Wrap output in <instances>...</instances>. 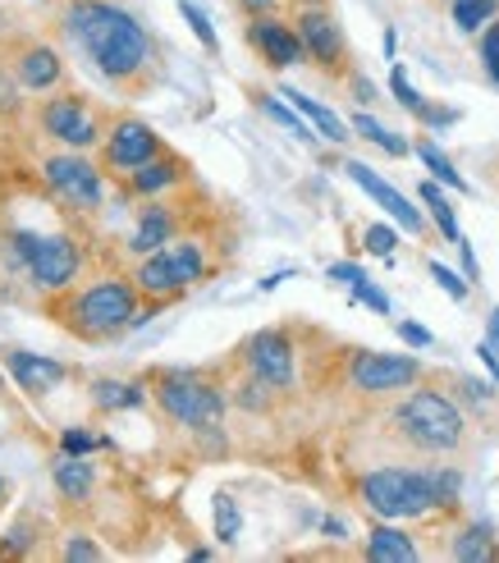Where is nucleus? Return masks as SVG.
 <instances>
[{"mask_svg": "<svg viewBox=\"0 0 499 563\" xmlns=\"http://www.w3.org/2000/svg\"><path fill=\"white\" fill-rule=\"evenodd\" d=\"M51 27L82 65H92L110 88L129 97L147 92L160 74L156 37L120 0H55Z\"/></svg>", "mask_w": 499, "mask_h": 563, "instance_id": "f257e3e1", "label": "nucleus"}, {"mask_svg": "<svg viewBox=\"0 0 499 563\" xmlns=\"http://www.w3.org/2000/svg\"><path fill=\"white\" fill-rule=\"evenodd\" d=\"M46 317L74 334L78 344H110L124 330H133V317L143 312V289L133 285V275H92L88 285H69L60 294L42 298Z\"/></svg>", "mask_w": 499, "mask_h": 563, "instance_id": "f03ea898", "label": "nucleus"}, {"mask_svg": "<svg viewBox=\"0 0 499 563\" xmlns=\"http://www.w3.org/2000/svg\"><path fill=\"white\" fill-rule=\"evenodd\" d=\"M390 427L418 454H458L467 440L463 408L440 389H408L390 412Z\"/></svg>", "mask_w": 499, "mask_h": 563, "instance_id": "7ed1b4c3", "label": "nucleus"}, {"mask_svg": "<svg viewBox=\"0 0 499 563\" xmlns=\"http://www.w3.org/2000/svg\"><path fill=\"white\" fill-rule=\"evenodd\" d=\"M147 394L175 427L220 435V421H225L230 404H225V394H220V385H211L207 376L188 372V367H165V372L147 376Z\"/></svg>", "mask_w": 499, "mask_h": 563, "instance_id": "20e7f679", "label": "nucleus"}, {"mask_svg": "<svg viewBox=\"0 0 499 563\" xmlns=\"http://www.w3.org/2000/svg\"><path fill=\"white\" fill-rule=\"evenodd\" d=\"M357 499L385 522H412L440 509L435 467H376L357 482Z\"/></svg>", "mask_w": 499, "mask_h": 563, "instance_id": "39448f33", "label": "nucleus"}, {"mask_svg": "<svg viewBox=\"0 0 499 563\" xmlns=\"http://www.w3.org/2000/svg\"><path fill=\"white\" fill-rule=\"evenodd\" d=\"M106 120L101 110L92 106L88 92L78 88H55V92H42L37 106H33V133H42L51 147H74V152H97L101 137H106Z\"/></svg>", "mask_w": 499, "mask_h": 563, "instance_id": "423d86ee", "label": "nucleus"}, {"mask_svg": "<svg viewBox=\"0 0 499 563\" xmlns=\"http://www.w3.org/2000/svg\"><path fill=\"white\" fill-rule=\"evenodd\" d=\"M207 275H211L207 243L188 239V234H179L175 243H165V247H156V252H147V257L133 262V285L143 289V298H160V302L188 294L192 285H202Z\"/></svg>", "mask_w": 499, "mask_h": 563, "instance_id": "0eeeda50", "label": "nucleus"}, {"mask_svg": "<svg viewBox=\"0 0 499 563\" xmlns=\"http://www.w3.org/2000/svg\"><path fill=\"white\" fill-rule=\"evenodd\" d=\"M37 179L82 220L106 207V170H101V161H92V152L51 147L37 156Z\"/></svg>", "mask_w": 499, "mask_h": 563, "instance_id": "6e6552de", "label": "nucleus"}, {"mask_svg": "<svg viewBox=\"0 0 499 563\" xmlns=\"http://www.w3.org/2000/svg\"><path fill=\"white\" fill-rule=\"evenodd\" d=\"M160 152H165V143H160V133L147 120H137V115H110L106 120V137H101V147H97V161H101L106 179H120V175L137 170V165H147Z\"/></svg>", "mask_w": 499, "mask_h": 563, "instance_id": "1a4fd4ad", "label": "nucleus"}, {"mask_svg": "<svg viewBox=\"0 0 499 563\" xmlns=\"http://www.w3.org/2000/svg\"><path fill=\"white\" fill-rule=\"evenodd\" d=\"M0 46H5V60L14 65L19 82L33 97L55 92V88H65L69 82V65H65V55H60L55 42H46L37 33H19V37H5Z\"/></svg>", "mask_w": 499, "mask_h": 563, "instance_id": "9d476101", "label": "nucleus"}, {"mask_svg": "<svg viewBox=\"0 0 499 563\" xmlns=\"http://www.w3.org/2000/svg\"><path fill=\"white\" fill-rule=\"evenodd\" d=\"M422 380V362L408 353H376L357 349L348 362V385L357 394H403Z\"/></svg>", "mask_w": 499, "mask_h": 563, "instance_id": "9b49d317", "label": "nucleus"}, {"mask_svg": "<svg viewBox=\"0 0 499 563\" xmlns=\"http://www.w3.org/2000/svg\"><path fill=\"white\" fill-rule=\"evenodd\" d=\"M298 37L308 46V60L325 74H344L348 69V42H344V27L335 23L325 5H298Z\"/></svg>", "mask_w": 499, "mask_h": 563, "instance_id": "f8f14e48", "label": "nucleus"}, {"mask_svg": "<svg viewBox=\"0 0 499 563\" xmlns=\"http://www.w3.org/2000/svg\"><path fill=\"white\" fill-rule=\"evenodd\" d=\"M179 230H184V211H179L175 197H147L133 216V230L124 234V252L137 262V257H147V252L175 243Z\"/></svg>", "mask_w": 499, "mask_h": 563, "instance_id": "ddd939ff", "label": "nucleus"}, {"mask_svg": "<svg viewBox=\"0 0 499 563\" xmlns=\"http://www.w3.org/2000/svg\"><path fill=\"white\" fill-rule=\"evenodd\" d=\"M184 184H188V161H184V156H175L170 147H165L160 156H152L147 165H137V170H129V175H120V179H115V188H120L124 202L170 197V192H175V188H184Z\"/></svg>", "mask_w": 499, "mask_h": 563, "instance_id": "4468645a", "label": "nucleus"}, {"mask_svg": "<svg viewBox=\"0 0 499 563\" xmlns=\"http://www.w3.org/2000/svg\"><path fill=\"white\" fill-rule=\"evenodd\" d=\"M239 357H243V367L253 376H262L266 385L293 389V344H289L285 330H257L253 340L239 349Z\"/></svg>", "mask_w": 499, "mask_h": 563, "instance_id": "2eb2a0df", "label": "nucleus"}, {"mask_svg": "<svg viewBox=\"0 0 499 563\" xmlns=\"http://www.w3.org/2000/svg\"><path fill=\"white\" fill-rule=\"evenodd\" d=\"M0 362H5V372L14 376V385L27 394V399H37V404L74 376L69 362H60V357H42V353H27V349H0Z\"/></svg>", "mask_w": 499, "mask_h": 563, "instance_id": "dca6fc26", "label": "nucleus"}, {"mask_svg": "<svg viewBox=\"0 0 499 563\" xmlns=\"http://www.w3.org/2000/svg\"><path fill=\"white\" fill-rule=\"evenodd\" d=\"M247 46H253L270 69H293V65L308 60V46H302L298 27L285 23V19H275V14L247 23Z\"/></svg>", "mask_w": 499, "mask_h": 563, "instance_id": "f3484780", "label": "nucleus"}, {"mask_svg": "<svg viewBox=\"0 0 499 563\" xmlns=\"http://www.w3.org/2000/svg\"><path fill=\"white\" fill-rule=\"evenodd\" d=\"M344 170H348V179H353L357 188H363V192L372 197V202H376L385 216L399 220L408 234H426V216H422L418 207H412V202H408V197H403L395 184H385V179L372 170V165H363V161H348Z\"/></svg>", "mask_w": 499, "mask_h": 563, "instance_id": "a211bd4d", "label": "nucleus"}, {"mask_svg": "<svg viewBox=\"0 0 499 563\" xmlns=\"http://www.w3.org/2000/svg\"><path fill=\"white\" fill-rule=\"evenodd\" d=\"M51 482L65 504H88L97 490V463L88 454H60L51 463Z\"/></svg>", "mask_w": 499, "mask_h": 563, "instance_id": "6ab92c4d", "label": "nucleus"}, {"mask_svg": "<svg viewBox=\"0 0 499 563\" xmlns=\"http://www.w3.org/2000/svg\"><path fill=\"white\" fill-rule=\"evenodd\" d=\"M88 399H92V408H97L101 417H110V412H133V408H143L152 394L143 389V380H110V376H101V380H92Z\"/></svg>", "mask_w": 499, "mask_h": 563, "instance_id": "aec40b11", "label": "nucleus"}, {"mask_svg": "<svg viewBox=\"0 0 499 563\" xmlns=\"http://www.w3.org/2000/svg\"><path fill=\"white\" fill-rule=\"evenodd\" d=\"M363 554H367L372 563H408V559H418V541H412L408 531H399V527H390V522L380 518V522L367 531Z\"/></svg>", "mask_w": 499, "mask_h": 563, "instance_id": "412c9836", "label": "nucleus"}, {"mask_svg": "<svg viewBox=\"0 0 499 563\" xmlns=\"http://www.w3.org/2000/svg\"><path fill=\"white\" fill-rule=\"evenodd\" d=\"M280 97H285V101L298 110V115H302V120H308V124H312V129L325 137V143L344 147L348 137H353V133H348V124H344V120H340V115H335V110H330V106H321V101H312V97H302L298 88H285Z\"/></svg>", "mask_w": 499, "mask_h": 563, "instance_id": "4be33fe9", "label": "nucleus"}, {"mask_svg": "<svg viewBox=\"0 0 499 563\" xmlns=\"http://www.w3.org/2000/svg\"><path fill=\"white\" fill-rule=\"evenodd\" d=\"M37 545H46V522L37 514H19L0 537V559H27Z\"/></svg>", "mask_w": 499, "mask_h": 563, "instance_id": "5701e85b", "label": "nucleus"}, {"mask_svg": "<svg viewBox=\"0 0 499 563\" xmlns=\"http://www.w3.org/2000/svg\"><path fill=\"white\" fill-rule=\"evenodd\" d=\"M450 554H454L458 563H486V559H499L495 527H490V522H467V527L458 531V537H454Z\"/></svg>", "mask_w": 499, "mask_h": 563, "instance_id": "b1692460", "label": "nucleus"}, {"mask_svg": "<svg viewBox=\"0 0 499 563\" xmlns=\"http://www.w3.org/2000/svg\"><path fill=\"white\" fill-rule=\"evenodd\" d=\"M27 106V88L19 82L14 65L5 60V46H0V120H19Z\"/></svg>", "mask_w": 499, "mask_h": 563, "instance_id": "393cba45", "label": "nucleus"}, {"mask_svg": "<svg viewBox=\"0 0 499 563\" xmlns=\"http://www.w3.org/2000/svg\"><path fill=\"white\" fill-rule=\"evenodd\" d=\"M412 152H418V161L426 165V170L435 175V184H445V188H454V192H467V179L454 170V161L445 156V152H440L435 143H426V137H422V143L418 147H412Z\"/></svg>", "mask_w": 499, "mask_h": 563, "instance_id": "a878e982", "label": "nucleus"}, {"mask_svg": "<svg viewBox=\"0 0 499 563\" xmlns=\"http://www.w3.org/2000/svg\"><path fill=\"white\" fill-rule=\"evenodd\" d=\"M418 192H422V202H426L431 220L440 224V234H445L450 243H458V239H463V230H458V220H454V207H450V197L440 192V184H422Z\"/></svg>", "mask_w": 499, "mask_h": 563, "instance_id": "bb28decb", "label": "nucleus"}, {"mask_svg": "<svg viewBox=\"0 0 499 563\" xmlns=\"http://www.w3.org/2000/svg\"><path fill=\"white\" fill-rule=\"evenodd\" d=\"M499 14V0H454V23L458 33H481V27Z\"/></svg>", "mask_w": 499, "mask_h": 563, "instance_id": "cd10ccee", "label": "nucleus"}, {"mask_svg": "<svg viewBox=\"0 0 499 563\" xmlns=\"http://www.w3.org/2000/svg\"><path fill=\"white\" fill-rule=\"evenodd\" d=\"M353 129H357V133H363V137H367V143H372V147H380V152H390V156H408V152H412V147L403 143V137H395L390 129H385L380 120H372V115H353Z\"/></svg>", "mask_w": 499, "mask_h": 563, "instance_id": "c85d7f7f", "label": "nucleus"}, {"mask_svg": "<svg viewBox=\"0 0 499 563\" xmlns=\"http://www.w3.org/2000/svg\"><path fill=\"white\" fill-rule=\"evenodd\" d=\"M257 106L266 110V115H270L275 124H285V129H289L293 137H302V143H312V137H317V129H312V124H302V115H298V110H293V106H285V101H275V97H266V92L257 97Z\"/></svg>", "mask_w": 499, "mask_h": 563, "instance_id": "c756f323", "label": "nucleus"}, {"mask_svg": "<svg viewBox=\"0 0 499 563\" xmlns=\"http://www.w3.org/2000/svg\"><path fill=\"white\" fill-rule=\"evenodd\" d=\"M270 399H275V385H266L262 376L247 372V380L234 385V404L247 408V412H270Z\"/></svg>", "mask_w": 499, "mask_h": 563, "instance_id": "7c9ffc66", "label": "nucleus"}, {"mask_svg": "<svg viewBox=\"0 0 499 563\" xmlns=\"http://www.w3.org/2000/svg\"><path fill=\"white\" fill-rule=\"evenodd\" d=\"M239 531H243L239 504H234L230 495H215V541H220V545H234Z\"/></svg>", "mask_w": 499, "mask_h": 563, "instance_id": "2f4dec72", "label": "nucleus"}, {"mask_svg": "<svg viewBox=\"0 0 499 563\" xmlns=\"http://www.w3.org/2000/svg\"><path fill=\"white\" fill-rule=\"evenodd\" d=\"M481 69H486V78L499 88V14L481 27Z\"/></svg>", "mask_w": 499, "mask_h": 563, "instance_id": "473e14b6", "label": "nucleus"}, {"mask_svg": "<svg viewBox=\"0 0 499 563\" xmlns=\"http://www.w3.org/2000/svg\"><path fill=\"white\" fill-rule=\"evenodd\" d=\"M110 440H101V435H92L88 427H65L60 431V449L65 454H92V449H106Z\"/></svg>", "mask_w": 499, "mask_h": 563, "instance_id": "72a5a7b5", "label": "nucleus"}, {"mask_svg": "<svg viewBox=\"0 0 499 563\" xmlns=\"http://www.w3.org/2000/svg\"><path fill=\"white\" fill-rule=\"evenodd\" d=\"M390 88H395V97H399V106L408 110V115H422V106H426V97L412 88L408 82V74H403V65H395V74H390Z\"/></svg>", "mask_w": 499, "mask_h": 563, "instance_id": "f704fd0d", "label": "nucleus"}, {"mask_svg": "<svg viewBox=\"0 0 499 563\" xmlns=\"http://www.w3.org/2000/svg\"><path fill=\"white\" fill-rule=\"evenodd\" d=\"M179 14L188 19V27H192V33H198V42L207 46V51H220V37H215V27H211V19L198 10V5H188V0H184V5H179Z\"/></svg>", "mask_w": 499, "mask_h": 563, "instance_id": "c9c22d12", "label": "nucleus"}, {"mask_svg": "<svg viewBox=\"0 0 499 563\" xmlns=\"http://www.w3.org/2000/svg\"><path fill=\"white\" fill-rule=\"evenodd\" d=\"M60 559H106V550L88 537V531H69L65 545H60Z\"/></svg>", "mask_w": 499, "mask_h": 563, "instance_id": "e433bc0d", "label": "nucleus"}, {"mask_svg": "<svg viewBox=\"0 0 499 563\" xmlns=\"http://www.w3.org/2000/svg\"><path fill=\"white\" fill-rule=\"evenodd\" d=\"M431 279H435V285L445 289L454 302H467V279H463L458 271H450L445 262H431Z\"/></svg>", "mask_w": 499, "mask_h": 563, "instance_id": "4c0bfd02", "label": "nucleus"}, {"mask_svg": "<svg viewBox=\"0 0 499 563\" xmlns=\"http://www.w3.org/2000/svg\"><path fill=\"white\" fill-rule=\"evenodd\" d=\"M395 243H399V234L390 230V224H372L367 230V252L372 257H395Z\"/></svg>", "mask_w": 499, "mask_h": 563, "instance_id": "58836bf2", "label": "nucleus"}, {"mask_svg": "<svg viewBox=\"0 0 499 563\" xmlns=\"http://www.w3.org/2000/svg\"><path fill=\"white\" fill-rule=\"evenodd\" d=\"M353 298H357V302H367V307H372V312H380V317H390V298H385V294H380V289L372 285V279H363V285H357V289H353Z\"/></svg>", "mask_w": 499, "mask_h": 563, "instance_id": "ea45409f", "label": "nucleus"}, {"mask_svg": "<svg viewBox=\"0 0 499 563\" xmlns=\"http://www.w3.org/2000/svg\"><path fill=\"white\" fill-rule=\"evenodd\" d=\"M325 275L335 279V285H348V289H357V285H363V279H367V271H363V266H353V262H335V266H330Z\"/></svg>", "mask_w": 499, "mask_h": 563, "instance_id": "a19ab883", "label": "nucleus"}, {"mask_svg": "<svg viewBox=\"0 0 499 563\" xmlns=\"http://www.w3.org/2000/svg\"><path fill=\"white\" fill-rule=\"evenodd\" d=\"M399 340H403L408 349H431V344H435V340H431V330L418 325V321H399Z\"/></svg>", "mask_w": 499, "mask_h": 563, "instance_id": "79ce46f5", "label": "nucleus"}, {"mask_svg": "<svg viewBox=\"0 0 499 563\" xmlns=\"http://www.w3.org/2000/svg\"><path fill=\"white\" fill-rule=\"evenodd\" d=\"M418 120H422L426 129H450V124L458 120V110H445V106H431V101H426V106H422V115H418Z\"/></svg>", "mask_w": 499, "mask_h": 563, "instance_id": "37998d69", "label": "nucleus"}, {"mask_svg": "<svg viewBox=\"0 0 499 563\" xmlns=\"http://www.w3.org/2000/svg\"><path fill=\"white\" fill-rule=\"evenodd\" d=\"M458 252H463V271H467V279H481V266H477V252H473V243L458 239Z\"/></svg>", "mask_w": 499, "mask_h": 563, "instance_id": "c03bdc74", "label": "nucleus"}, {"mask_svg": "<svg viewBox=\"0 0 499 563\" xmlns=\"http://www.w3.org/2000/svg\"><path fill=\"white\" fill-rule=\"evenodd\" d=\"M239 5L253 14V19H266V14H275V0H239Z\"/></svg>", "mask_w": 499, "mask_h": 563, "instance_id": "a18cd8bd", "label": "nucleus"}, {"mask_svg": "<svg viewBox=\"0 0 499 563\" xmlns=\"http://www.w3.org/2000/svg\"><path fill=\"white\" fill-rule=\"evenodd\" d=\"M321 531H325L330 541H344V537H348V527H344L340 518H325V522H321Z\"/></svg>", "mask_w": 499, "mask_h": 563, "instance_id": "49530a36", "label": "nucleus"}, {"mask_svg": "<svg viewBox=\"0 0 499 563\" xmlns=\"http://www.w3.org/2000/svg\"><path fill=\"white\" fill-rule=\"evenodd\" d=\"M486 344L499 353V307H495V312H490V325H486Z\"/></svg>", "mask_w": 499, "mask_h": 563, "instance_id": "de8ad7c7", "label": "nucleus"}, {"mask_svg": "<svg viewBox=\"0 0 499 563\" xmlns=\"http://www.w3.org/2000/svg\"><path fill=\"white\" fill-rule=\"evenodd\" d=\"M353 92H357V101H372L376 97V88H372L367 78H353Z\"/></svg>", "mask_w": 499, "mask_h": 563, "instance_id": "09e8293b", "label": "nucleus"}, {"mask_svg": "<svg viewBox=\"0 0 499 563\" xmlns=\"http://www.w3.org/2000/svg\"><path fill=\"white\" fill-rule=\"evenodd\" d=\"M5 504H10V482L0 476V514H5Z\"/></svg>", "mask_w": 499, "mask_h": 563, "instance_id": "8fccbe9b", "label": "nucleus"}, {"mask_svg": "<svg viewBox=\"0 0 499 563\" xmlns=\"http://www.w3.org/2000/svg\"><path fill=\"white\" fill-rule=\"evenodd\" d=\"M298 5H325V0H298Z\"/></svg>", "mask_w": 499, "mask_h": 563, "instance_id": "3c124183", "label": "nucleus"}]
</instances>
